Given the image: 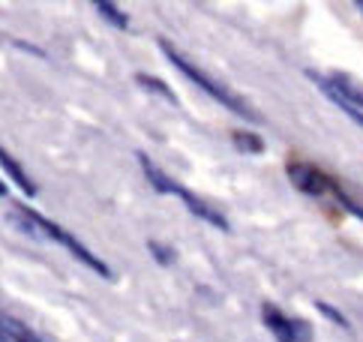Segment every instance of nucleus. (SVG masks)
<instances>
[{
    "instance_id": "1",
    "label": "nucleus",
    "mask_w": 363,
    "mask_h": 342,
    "mask_svg": "<svg viewBox=\"0 0 363 342\" xmlns=\"http://www.w3.org/2000/svg\"><path fill=\"white\" fill-rule=\"evenodd\" d=\"M138 165H141V171H145L147 183H150V187L157 189V192H162V195H177V199L186 204V210H189V214L196 216V219L207 222V226H213L216 231H228V219H225L223 214H219V210H213V207L207 204V202H201L196 192H189V189L184 187V183L172 180V177H168L162 168L153 165V160H150L147 153H138Z\"/></svg>"
},
{
    "instance_id": "2",
    "label": "nucleus",
    "mask_w": 363,
    "mask_h": 342,
    "mask_svg": "<svg viewBox=\"0 0 363 342\" xmlns=\"http://www.w3.org/2000/svg\"><path fill=\"white\" fill-rule=\"evenodd\" d=\"M160 48H162V55L168 57V63H172V67H174L177 72H184V75H186V78H189V82L196 84V87H201L207 96H213L219 105H225V109H231V111H235L238 117H243V121L258 123V114L250 109V105H246L240 96H235V94H231L228 87H223L219 82H213V78H207V75H204V72L196 67V63H192V60H186V57L180 55V51H177L172 43H168V39H160Z\"/></svg>"
},
{
    "instance_id": "3",
    "label": "nucleus",
    "mask_w": 363,
    "mask_h": 342,
    "mask_svg": "<svg viewBox=\"0 0 363 342\" xmlns=\"http://www.w3.org/2000/svg\"><path fill=\"white\" fill-rule=\"evenodd\" d=\"M21 210H24V214H28L30 219H33V226L36 228H40V234H43V238H48V241H55L57 246H63V249H67V253L69 255H75V258H79L82 261V265L84 267H90V270H94L96 276H99V280H114V273H111V267L106 265V261H102L99 255H94V253H90V249L79 241V238H75V234H69L67 228H63V226H57V222H51L48 216H43L40 214V210H36V207H28V204H18Z\"/></svg>"
},
{
    "instance_id": "4",
    "label": "nucleus",
    "mask_w": 363,
    "mask_h": 342,
    "mask_svg": "<svg viewBox=\"0 0 363 342\" xmlns=\"http://www.w3.org/2000/svg\"><path fill=\"white\" fill-rule=\"evenodd\" d=\"M262 319H264V327L277 342H313V327H309L306 321H301V319L285 315L274 304H264Z\"/></svg>"
},
{
    "instance_id": "5",
    "label": "nucleus",
    "mask_w": 363,
    "mask_h": 342,
    "mask_svg": "<svg viewBox=\"0 0 363 342\" xmlns=\"http://www.w3.org/2000/svg\"><path fill=\"white\" fill-rule=\"evenodd\" d=\"M285 171H289L291 187L297 192L309 195V199H324V195H333V189H336V183L324 175V171H318L315 165H309V162H289Z\"/></svg>"
},
{
    "instance_id": "6",
    "label": "nucleus",
    "mask_w": 363,
    "mask_h": 342,
    "mask_svg": "<svg viewBox=\"0 0 363 342\" xmlns=\"http://www.w3.org/2000/svg\"><path fill=\"white\" fill-rule=\"evenodd\" d=\"M309 78H313V82L318 84V90H321L324 96H336V99L348 102L352 109L363 111V87H360V84H354L352 78H345V75L321 78V75H315V72H309Z\"/></svg>"
},
{
    "instance_id": "7",
    "label": "nucleus",
    "mask_w": 363,
    "mask_h": 342,
    "mask_svg": "<svg viewBox=\"0 0 363 342\" xmlns=\"http://www.w3.org/2000/svg\"><path fill=\"white\" fill-rule=\"evenodd\" d=\"M0 168L6 171L12 183H18V189H21L24 195H28V199H36V195H40V187L33 183V177L21 168V162H18L16 156H12V153L4 148V144H0Z\"/></svg>"
},
{
    "instance_id": "8",
    "label": "nucleus",
    "mask_w": 363,
    "mask_h": 342,
    "mask_svg": "<svg viewBox=\"0 0 363 342\" xmlns=\"http://www.w3.org/2000/svg\"><path fill=\"white\" fill-rule=\"evenodd\" d=\"M135 84L138 87H145L147 94H153V96H162L168 105H180V99H177V94L172 87H168L162 78H157V75H147V72H135Z\"/></svg>"
},
{
    "instance_id": "9",
    "label": "nucleus",
    "mask_w": 363,
    "mask_h": 342,
    "mask_svg": "<svg viewBox=\"0 0 363 342\" xmlns=\"http://www.w3.org/2000/svg\"><path fill=\"white\" fill-rule=\"evenodd\" d=\"M0 327H4V333L9 342H43L24 321L12 319V315H0Z\"/></svg>"
},
{
    "instance_id": "10",
    "label": "nucleus",
    "mask_w": 363,
    "mask_h": 342,
    "mask_svg": "<svg viewBox=\"0 0 363 342\" xmlns=\"http://www.w3.org/2000/svg\"><path fill=\"white\" fill-rule=\"evenodd\" d=\"M231 144H235V150H240V153H246V156L264 153V138L255 136V133H246V129H238V133H231Z\"/></svg>"
},
{
    "instance_id": "11",
    "label": "nucleus",
    "mask_w": 363,
    "mask_h": 342,
    "mask_svg": "<svg viewBox=\"0 0 363 342\" xmlns=\"http://www.w3.org/2000/svg\"><path fill=\"white\" fill-rule=\"evenodd\" d=\"M94 9L102 16V21H108L111 28H118V31H126L129 28V16L118 6V4H108V0H96Z\"/></svg>"
},
{
    "instance_id": "12",
    "label": "nucleus",
    "mask_w": 363,
    "mask_h": 342,
    "mask_svg": "<svg viewBox=\"0 0 363 342\" xmlns=\"http://www.w3.org/2000/svg\"><path fill=\"white\" fill-rule=\"evenodd\" d=\"M147 253L153 255V261H157V265H174L177 261V253L172 246H165V243H160V241H147Z\"/></svg>"
},
{
    "instance_id": "13",
    "label": "nucleus",
    "mask_w": 363,
    "mask_h": 342,
    "mask_svg": "<svg viewBox=\"0 0 363 342\" xmlns=\"http://www.w3.org/2000/svg\"><path fill=\"white\" fill-rule=\"evenodd\" d=\"M333 195H336V202H340V204H342V207L348 210V214H352V216H357V219L363 222V207H360V204H357L354 199H348V195H345V192H342L340 187L333 189Z\"/></svg>"
},
{
    "instance_id": "14",
    "label": "nucleus",
    "mask_w": 363,
    "mask_h": 342,
    "mask_svg": "<svg viewBox=\"0 0 363 342\" xmlns=\"http://www.w3.org/2000/svg\"><path fill=\"white\" fill-rule=\"evenodd\" d=\"M315 309L324 315V319H330V321H336V324H340V327H348V321H345V315L342 312H336L333 307H328V304H324V300H315Z\"/></svg>"
},
{
    "instance_id": "15",
    "label": "nucleus",
    "mask_w": 363,
    "mask_h": 342,
    "mask_svg": "<svg viewBox=\"0 0 363 342\" xmlns=\"http://www.w3.org/2000/svg\"><path fill=\"white\" fill-rule=\"evenodd\" d=\"M328 99H333L336 105H340V109L348 114V117H352V121H357L360 126H363V111H357V109H352V105H348V102H342V99H336V96H328Z\"/></svg>"
},
{
    "instance_id": "16",
    "label": "nucleus",
    "mask_w": 363,
    "mask_h": 342,
    "mask_svg": "<svg viewBox=\"0 0 363 342\" xmlns=\"http://www.w3.org/2000/svg\"><path fill=\"white\" fill-rule=\"evenodd\" d=\"M6 195H9V189H6V183L0 180V199H6Z\"/></svg>"
},
{
    "instance_id": "17",
    "label": "nucleus",
    "mask_w": 363,
    "mask_h": 342,
    "mask_svg": "<svg viewBox=\"0 0 363 342\" xmlns=\"http://www.w3.org/2000/svg\"><path fill=\"white\" fill-rule=\"evenodd\" d=\"M0 342H9V339H6V333H4V327H0Z\"/></svg>"
},
{
    "instance_id": "18",
    "label": "nucleus",
    "mask_w": 363,
    "mask_h": 342,
    "mask_svg": "<svg viewBox=\"0 0 363 342\" xmlns=\"http://www.w3.org/2000/svg\"><path fill=\"white\" fill-rule=\"evenodd\" d=\"M357 9H360V12H363V0H360V4H357Z\"/></svg>"
}]
</instances>
